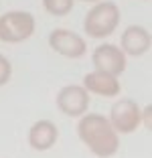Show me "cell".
<instances>
[{
	"mask_svg": "<svg viewBox=\"0 0 152 158\" xmlns=\"http://www.w3.org/2000/svg\"><path fill=\"white\" fill-rule=\"evenodd\" d=\"M77 134L81 142L95 154L97 158H110L120 148L118 132L112 128L110 120L101 114H85L77 126Z\"/></svg>",
	"mask_w": 152,
	"mask_h": 158,
	"instance_id": "obj_1",
	"label": "cell"
},
{
	"mask_svg": "<svg viewBox=\"0 0 152 158\" xmlns=\"http://www.w3.org/2000/svg\"><path fill=\"white\" fill-rule=\"evenodd\" d=\"M120 24V8L106 0V2H97L83 20V28L91 39H103L112 35Z\"/></svg>",
	"mask_w": 152,
	"mask_h": 158,
	"instance_id": "obj_2",
	"label": "cell"
},
{
	"mask_svg": "<svg viewBox=\"0 0 152 158\" xmlns=\"http://www.w3.org/2000/svg\"><path fill=\"white\" fill-rule=\"evenodd\" d=\"M35 33V19L24 10H14L0 16V41L23 43Z\"/></svg>",
	"mask_w": 152,
	"mask_h": 158,
	"instance_id": "obj_3",
	"label": "cell"
},
{
	"mask_svg": "<svg viewBox=\"0 0 152 158\" xmlns=\"http://www.w3.org/2000/svg\"><path fill=\"white\" fill-rule=\"evenodd\" d=\"M140 118H142V110L134 99H118L110 110V124L118 134H132L140 128Z\"/></svg>",
	"mask_w": 152,
	"mask_h": 158,
	"instance_id": "obj_4",
	"label": "cell"
},
{
	"mask_svg": "<svg viewBox=\"0 0 152 158\" xmlns=\"http://www.w3.org/2000/svg\"><path fill=\"white\" fill-rule=\"evenodd\" d=\"M59 112L69 118H81L85 116L89 107V93L83 85H65L55 99Z\"/></svg>",
	"mask_w": 152,
	"mask_h": 158,
	"instance_id": "obj_5",
	"label": "cell"
},
{
	"mask_svg": "<svg viewBox=\"0 0 152 158\" xmlns=\"http://www.w3.org/2000/svg\"><path fill=\"white\" fill-rule=\"evenodd\" d=\"M49 45L55 53H59L63 57H69V59H79L87 51L85 41L77 33H71L67 28H55L49 35Z\"/></svg>",
	"mask_w": 152,
	"mask_h": 158,
	"instance_id": "obj_6",
	"label": "cell"
},
{
	"mask_svg": "<svg viewBox=\"0 0 152 158\" xmlns=\"http://www.w3.org/2000/svg\"><path fill=\"white\" fill-rule=\"evenodd\" d=\"M93 67H95V71L118 77L126 69V55L122 53L120 47L116 45H110V43L99 45L93 51Z\"/></svg>",
	"mask_w": 152,
	"mask_h": 158,
	"instance_id": "obj_7",
	"label": "cell"
},
{
	"mask_svg": "<svg viewBox=\"0 0 152 158\" xmlns=\"http://www.w3.org/2000/svg\"><path fill=\"white\" fill-rule=\"evenodd\" d=\"M57 138H59V128L51 120H39L28 130V144L32 150H39V152L53 148L57 144Z\"/></svg>",
	"mask_w": 152,
	"mask_h": 158,
	"instance_id": "obj_8",
	"label": "cell"
},
{
	"mask_svg": "<svg viewBox=\"0 0 152 158\" xmlns=\"http://www.w3.org/2000/svg\"><path fill=\"white\" fill-rule=\"evenodd\" d=\"M122 53L124 55H132V57H140L150 49V33L144 27L132 24L124 31L122 35Z\"/></svg>",
	"mask_w": 152,
	"mask_h": 158,
	"instance_id": "obj_9",
	"label": "cell"
},
{
	"mask_svg": "<svg viewBox=\"0 0 152 158\" xmlns=\"http://www.w3.org/2000/svg\"><path fill=\"white\" fill-rule=\"evenodd\" d=\"M83 87L87 89V93H95L101 98H114L120 93V81L114 75L101 73V71H93L83 77Z\"/></svg>",
	"mask_w": 152,
	"mask_h": 158,
	"instance_id": "obj_10",
	"label": "cell"
},
{
	"mask_svg": "<svg viewBox=\"0 0 152 158\" xmlns=\"http://www.w3.org/2000/svg\"><path fill=\"white\" fill-rule=\"evenodd\" d=\"M75 0H43V6L53 16H65L73 10Z\"/></svg>",
	"mask_w": 152,
	"mask_h": 158,
	"instance_id": "obj_11",
	"label": "cell"
},
{
	"mask_svg": "<svg viewBox=\"0 0 152 158\" xmlns=\"http://www.w3.org/2000/svg\"><path fill=\"white\" fill-rule=\"evenodd\" d=\"M10 75H12V65L4 55H0V87L6 85L10 81Z\"/></svg>",
	"mask_w": 152,
	"mask_h": 158,
	"instance_id": "obj_12",
	"label": "cell"
},
{
	"mask_svg": "<svg viewBox=\"0 0 152 158\" xmlns=\"http://www.w3.org/2000/svg\"><path fill=\"white\" fill-rule=\"evenodd\" d=\"M150 116H152V107L146 106L142 110V118H140V124H144V128H146V130H150Z\"/></svg>",
	"mask_w": 152,
	"mask_h": 158,
	"instance_id": "obj_13",
	"label": "cell"
},
{
	"mask_svg": "<svg viewBox=\"0 0 152 158\" xmlns=\"http://www.w3.org/2000/svg\"><path fill=\"white\" fill-rule=\"evenodd\" d=\"M81 2H99V0H81Z\"/></svg>",
	"mask_w": 152,
	"mask_h": 158,
	"instance_id": "obj_14",
	"label": "cell"
}]
</instances>
